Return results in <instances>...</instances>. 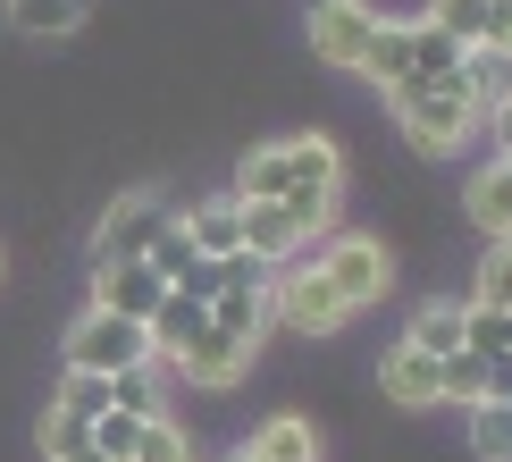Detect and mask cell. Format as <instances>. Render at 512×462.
<instances>
[{
    "label": "cell",
    "mask_w": 512,
    "mask_h": 462,
    "mask_svg": "<svg viewBox=\"0 0 512 462\" xmlns=\"http://www.w3.org/2000/svg\"><path fill=\"white\" fill-rule=\"evenodd\" d=\"M236 202H277L286 219H303V236H328L345 210V152L328 135H277L236 168Z\"/></svg>",
    "instance_id": "cell-1"
},
{
    "label": "cell",
    "mask_w": 512,
    "mask_h": 462,
    "mask_svg": "<svg viewBox=\"0 0 512 462\" xmlns=\"http://www.w3.org/2000/svg\"><path fill=\"white\" fill-rule=\"evenodd\" d=\"M361 320V311L345 303V294L328 286V269L319 261H286V269H269V328H294V336H345Z\"/></svg>",
    "instance_id": "cell-2"
},
{
    "label": "cell",
    "mask_w": 512,
    "mask_h": 462,
    "mask_svg": "<svg viewBox=\"0 0 512 462\" xmlns=\"http://www.w3.org/2000/svg\"><path fill=\"white\" fill-rule=\"evenodd\" d=\"M387 110H395V126H403L412 152H462V143L479 135V110H471V93H462L454 76L445 84H395Z\"/></svg>",
    "instance_id": "cell-3"
},
{
    "label": "cell",
    "mask_w": 512,
    "mask_h": 462,
    "mask_svg": "<svg viewBox=\"0 0 512 462\" xmlns=\"http://www.w3.org/2000/svg\"><path fill=\"white\" fill-rule=\"evenodd\" d=\"M59 345H68V370H93V378H118V370L152 362V336H143V320H118V311H101V303H84Z\"/></svg>",
    "instance_id": "cell-4"
},
{
    "label": "cell",
    "mask_w": 512,
    "mask_h": 462,
    "mask_svg": "<svg viewBox=\"0 0 512 462\" xmlns=\"http://www.w3.org/2000/svg\"><path fill=\"white\" fill-rule=\"evenodd\" d=\"M177 227V210H168L152 185H135V194H118L110 210H101L93 227V269H118V261H152V244Z\"/></svg>",
    "instance_id": "cell-5"
},
{
    "label": "cell",
    "mask_w": 512,
    "mask_h": 462,
    "mask_svg": "<svg viewBox=\"0 0 512 462\" xmlns=\"http://www.w3.org/2000/svg\"><path fill=\"white\" fill-rule=\"evenodd\" d=\"M311 261L328 269V286L345 294L353 311H370L378 294L395 286V252L378 244V236H336V227H328V236H319V252H311Z\"/></svg>",
    "instance_id": "cell-6"
},
{
    "label": "cell",
    "mask_w": 512,
    "mask_h": 462,
    "mask_svg": "<svg viewBox=\"0 0 512 462\" xmlns=\"http://www.w3.org/2000/svg\"><path fill=\"white\" fill-rule=\"evenodd\" d=\"M370 26H378V9L370 0H311V59L319 68H336V76H361V51H370Z\"/></svg>",
    "instance_id": "cell-7"
},
{
    "label": "cell",
    "mask_w": 512,
    "mask_h": 462,
    "mask_svg": "<svg viewBox=\"0 0 512 462\" xmlns=\"http://www.w3.org/2000/svg\"><path fill=\"white\" fill-rule=\"evenodd\" d=\"M378 395H387L395 412H429V404H445V362L403 336V345L378 353Z\"/></svg>",
    "instance_id": "cell-8"
},
{
    "label": "cell",
    "mask_w": 512,
    "mask_h": 462,
    "mask_svg": "<svg viewBox=\"0 0 512 462\" xmlns=\"http://www.w3.org/2000/svg\"><path fill=\"white\" fill-rule=\"evenodd\" d=\"M236 252L261 261V269H286V261L311 252V236H303V219H286L277 202H236Z\"/></svg>",
    "instance_id": "cell-9"
},
{
    "label": "cell",
    "mask_w": 512,
    "mask_h": 462,
    "mask_svg": "<svg viewBox=\"0 0 512 462\" xmlns=\"http://www.w3.org/2000/svg\"><path fill=\"white\" fill-rule=\"evenodd\" d=\"M252 353H261V345H244V336H219V328H202V336H194V345H185L168 370H177L185 387H202V395H227V387H244Z\"/></svg>",
    "instance_id": "cell-10"
},
{
    "label": "cell",
    "mask_w": 512,
    "mask_h": 462,
    "mask_svg": "<svg viewBox=\"0 0 512 462\" xmlns=\"http://www.w3.org/2000/svg\"><path fill=\"white\" fill-rule=\"evenodd\" d=\"M160 294H168V278H160L152 261L93 269V303H101V311H118V320H152V311H160Z\"/></svg>",
    "instance_id": "cell-11"
},
{
    "label": "cell",
    "mask_w": 512,
    "mask_h": 462,
    "mask_svg": "<svg viewBox=\"0 0 512 462\" xmlns=\"http://www.w3.org/2000/svg\"><path fill=\"white\" fill-rule=\"evenodd\" d=\"M227 462H319V429H311V412H269V420H261V429H252Z\"/></svg>",
    "instance_id": "cell-12"
},
{
    "label": "cell",
    "mask_w": 512,
    "mask_h": 462,
    "mask_svg": "<svg viewBox=\"0 0 512 462\" xmlns=\"http://www.w3.org/2000/svg\"><path fill=\"white\" fill-rule=\"evenodd\" d=\"M429 26L454 42H504L512 51V0H429Z\"/></svg>",
    "instance_id": "cell-13"
},
{
    "label": "cell",
    "mask_w": 512,
    "mask_h": 462,
    "mask_svg": "<svg viewBox=\"0 0 512 462\" xmlns=\"http://www.w3.org/2000/svg\"><path fill=\"white\" fill-rule=\"evenodd\" d=\"M504 76H512V51H504V42H471V51H462L454 84H462V93H471L479 126H496V118H504Z\"/></svg>",
    "instance_id": "cell-14"
},
{
    "label": "cell",
    "mask_w": 512,
    "mask_h": 462,
    "mask_svg": "<svg viewBox=\"0 0 512 462\" xmlns=\"http://www.w3.org/2000/svg\"><path fill=\"white\" fill-rule=\"evenodd\" d=\"M361 76H370L378 93L412 84V17H378V26H370V51H361Z\"/></svg>",
    "instance_id": "cell-15"
},
{
    "label": "cell",
    "mask_w": 512,
    "mask_h": 462,
    "mask_svg": "<svg viewBox=\"0 0 512 462\" xmlns=\"http://www.w3.org/2000/svg\"><path fill=\"white\" fill-rule=\"evenodd\" d=\"M177 236H185V252H210V261H227V252H236V194L185 202V210H177Z\"/></svg>",
    "instance_id": "cell-16"
},
{
    "label": "cell",
    "mask_w": 512,
    "mask_h": 462,
    "mask_svg": "<svg viewBox=\"0 0 512 462\" xmlns=\"http://www.w3.org/2000/svg\"><path fill=\"white\" fill-rule=\"evenodd\" d=\"M202 328H210V311L194 303V294H160V311L143 320V336H152V362H177Z\"/></svg>",
    "instance_id": "cell-17"
},
{
    "label": "cell",
    "mask_w": 512,
    "mask_h": 462,
    "mask_svg": "<svg viewBox=\"0 0 512 462\" xmlns=\"http://www.w3.org/2000/svg\"><path fill=\"white\" fill-rule=\"evenodd\" d=\"M471 219H479L487 244L512 236V168H504V160H487L479 177H471Z\"/></svg>",
    "instance_id": "cell-18"
},
{
    "label": "cell",
    "mask_w": 512,
    "mask_h": 462,
    "mask_svg": "<svg viewBox=\"0 0 512 462\" xmlns=\"http://www.w3.org/2000/svg\"><path fill=\"white\" fill-rule=\"evenodd\" d=\"M512 362H479V353H445V404H479V395H504Z\"/></svg>",
    "instance_id": "cell-19"
},
{
    "label": "cell",
    "mask_w": 512,
    "mask_h": 462,
    "mask_svg": "<svg viewBox=\"0 0 512 462\" xmlns=\"http://www.w3.org/2000/svg\"><path fill=\"white\" fill-rule=\"evenodd\" d=\"M403 336H412L420 353H437V362H445V353H462V303H454V294H429V303L412 311V328H403Z\"/></svg>",
    "instance_id": "cell-20"
},
{
    "label": "cell",
    "mask_w": 512,
    "mask_h": 462,
    "mask_svg": "<svg viewBox=\"0 0 512 462\" xmlns=\"http://www.w3.org/2000/svg\"><path fill=\"white\" fill-rule=\"evenodd\" d=\"M462 353H479V362H512V311L504 303H462Z\"/></svg>",
    "instance_id": "cell-21"
},
{
    "label": "cell",
    "mask_w": 512,
    "mask_h": 462,
    "mask_svg": "<svg viewBox=\"0 0 512 462\" xmlns=\"http://www.w3.org/2000/svg\"><path fill=\"white\" fill-rule=\"evenodd\" d=\"M84 9H93V0H9V26L34 34V42H59V34L84 26Z\"/></svg>",
    "instance_id": "cell-22"
},
{
    "label": "cell",
    "mask_w": 512,
    "mask_h": 462,
    "mask_svg": "<svg viewBox=\"0 0 512 462\" xmlns=\"http://www.w3.org/2000/svg\"><path fill=\"white\" fill-rule=\"evenodd\" d=\"M462 51H471V42H454V34H437L429 17H412V84H445L462 68Z\"/></svg>",
    "instance_id": "cell-23"
},
{
    "label": "cell",
    "mask_w": 512,
    "mask_h": 462,
    "mask_svg": "<svg viewBox=\"0 0 512 462\" xmlns=\"http://www.w3.org/2000/svg\"><path fill=\"white\" fill-rule=\"evenodd\" d=\"M110 404H118V412H143V420L168 412V362H135V370H118V378H110Z\"/></svg>",
    "instance_id": "cell-24"
},
{
    "label": "cell",
    "mask_w": 512,
    "mask_h": 462,
    "mask_svg": "<svg viewBox=\"0 0 512 462\" xmlns=\"http://www.w3.org/2000/svg\"><path fill=\"white\" fill-rule=\"evenodd\" d=\"M126 462H194V437L177 429V412H152L135 429V454H126Z\"/></svg>",
    "instance_id": "cell-25"
},
{
    "label": "cell",
    "mask_w": 512,
    "mask_h": 462,
    "mask_svg": "<svg viewBox=\"0 0 512 462\" xmlns=\"http://www.w3.org/2000/svg\"><path fill=\"white\" fill-rule=\"evenodd\" d=\"M471 412V454L479 462H512V429H504V395H479V404H462Z\"/></svg>",
    "instance_id": "cell-26"
},
{
    "label": "cell",
    "mask_w": 512,
    "mask_h": 462,
    "mask_svg": "<svg viewBox=\"0 0 512 462\" xmlns=\"http://www.w3.org/2000/svg\"><path fill=\"white\" fill-rule=\"evenodd\" d=\"M135 429H143V412H93V454L101 462H126V454H135Z\"/></svg>",
    "instance_id": "cell-27"
},
{
    "label": "cell",
    "mask_w": 512,
    "mask_h": 462,
    "mask_svg": "<svg viewBox=\"0 0 512 462\" xmlns=\"http://www.w3.org/2000/svg\"><path fill=\"white\" fill-rule=\"evenodd\" d=\"M51 404H59V412H84V420H93V412H110V378H93V370H68Z\"/></svg>",
    "instance_id": "cell-28"
},
{
    "label": "cell",
    "mask_w": 512,
    "mask_h": 462,
    "mask_svg": "<svg viewBox=\"0 0 512 462\" xmlns=\"http://www.w3.org/2000/svg\"><path fill=\"white\" fill-rule=\"evenodd\" d=\"M471 303H512V252H504V244L479 252V286H471Z\"/></svg>",
    "instance_id": "cell-29"
},
{
    "label": "cell",
    "mask_w": 512,
    "mask_h": 462,
    "mask_svg": "<svg viewBox=\"0 0 512 462\" xmlns=\"http://www.w3.org/2000/svg\"><path fill=\"white\" fill-rule=\"evenodd\" d=\"M84 437H93V420H84V412H42V462H51V454H68V446H84Z\"/></svg>",
    "instance_id": "cell-30"
},
{
    "label": "cell",
    "mask_w": 512,
    "mask_h": 462,
    "mask_svg": "<svg viewBox=\"0 0 512 462\" xmlns=\"http://www.w3.org/2000/svg\"><path fill=\"white\" fill-rule=\"evenodd\" d=\"M51 462H101V454H93V437H84V446H68V454H51Z\"/></svg>",
    "instance_id": "cell-31"
}]
</instances>
